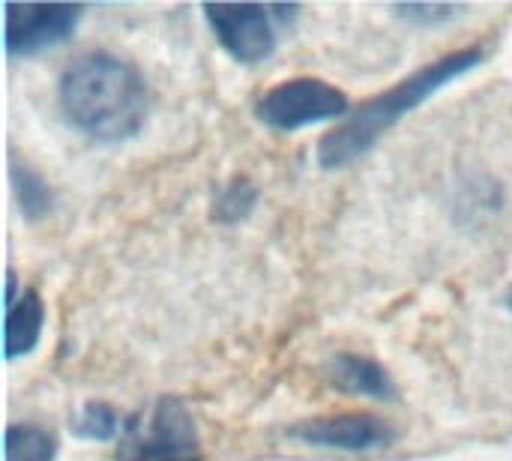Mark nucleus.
Instances as JSON below:
<instances>
[{
    "label": "nucleus",
    "mask_w": 512,
    "mask_h": 461,
    "mask_svg": "<svg viewBox=\"0 0 512 461\" xmlns=\"http://www.w3.org/2000/svg\"><path fill=\"white\" fill-rule=\"evenodd\" d=\"M60 108L87 138L117 144L141 132L150 111V90L132 63L108 51H93L66 66Z\"/></svg>",
    "instance_id": "obj_1"
},
{
    "label": "nucleus",
    "mask_w": 512,
    "mask_h": 461,
    "mask_svg": "<svg viewBox=\"0 0 512 461\" xmlns=\"http://www.w3.org/2000/svg\"><path fill=\"white\" fill-rule=\"evenodd\" d=\"M480 60H483L480 48H462L435 63H426L405 81H399L390 90L378 93L375 99L363 102L348 120H342L321 138L318 162L330 171L351 165L354 159L369 153L378 144V138L402 120V114L423 105L432 93H438L444 84H450L459 75H465L468 69H474Z\"/></svg>",
    "instance_id": "obj_2"
},
{
    "label": "nucleus",
    "mask_w": 512,
    "mask_h": 461,
    "mask_svg": "<svg viewBox=\"0 0 512 461\" xmlns=\"http://www.w3.org/2000/svg\"><path fill=\"white\" fill-rule=\"evenodd\" d=\"M117 461H204L192 414L177 399H159L150 414L120 432Z\"/></svg>",
    "instance_id": "obj_3"
},
{
    "label": "nucleus",
    "mask_w": 512,
    "mask_h": 461,
    "mask_svg": "<svg viewBox=\"0 0 512 461\" xmlns=\"http://www.w3.org/2000/svg\"><path fill=\"white\" fill-rule=\"evenodd\" d=\"M255 114L270 129L294 132L348 114V96L318 78H291L261 93V99L255 102Z\"/></svg>",
    "instance_id": "obj_4"
},
{
    "label": "nucleus",
    "mask_w": 512,
    "mask_h": 461,
    "mask_svg": "<svg viewBox=\"0 0 512 461\" xmlns=\"http://www.w3.org/2000/svg\"><path fill=\"white\" fill-rule=\"evenodd\" d=\"M204 15L219 45L240 63H261L276 48L270 9L255 3H207Z\"/></svg>",
    "instance_id": "obj_5"
},
{
    "label": "nucleus",
    "mask_w": 512,
    "mask_h": 461,
    "mask_svg": "<svg viewBox=\"0 0 512 461\" xmlns=\"http://www.w3.org/2000/svg\"><path fill=\"white\" fill-rule=\"evenodd\" d=\"M3 12H6V51L18 57V54H36L42 48L63 42L75 30L81 6L6 3Z\"/></svg>",
    "instance_id": "obj_6"
},
{
    "label": "nucleus",
    "mask_w": 512,
    "mask_h": 461,
    "mask_svg": "<svg viewBox=\"0 0 512 461\" xmlns=\"http://www.w3.org/2000/svg\"><path fill=\"white\" fill-rule=\"evenodd\" d=\"M291 438L312 444V447H327V450H348V453H366L393 444L396 432L390 423L372 417V414H339V417H321L300 423L288 432Z\"/></svg>",
    "instance_id": "obj_7"
},
{
    "label": "nucleus",
    "mask_w": 512,
    "mask_h": 461,
    "mask_svg": "<svg viewBox=\"0 0 512 461\" xmlns=\"http://www.w3.org/2000/svg\"><path fill=\"white\" fill-rule=\"evenodd\" d=\"M42 324H45V306L36 291H21V297L6 303V336H3L6 360H18L30 354L39 342Z\"/></svg>",
    "instance_id": "obj_8"
},
{
    "label": "nucleus",
    "mask_w": 512,
    "mask_h": 461,
    "mask_svg": "<svg viewBox=\"0 0 512 461\" xmlns=\"http://www.w3.org/2000/svg\"><path fill=\"white\" fill-rule=\"evenodd\" d=\"M330 378H333V387L354 393V396H369V399H393L396 396L390 375L369 357H354V354L333 357Z\"/></svg>",
    "instance_id": "obj_9"
},
{
    "label": "nucleus",
    "mask_w": 512,
    "mask_h": 461,
    "mask_svg": "<svg viewBox=\"0 0 512 461\" xmlns=\"http://www.w3.org/2000/svg\"><path fill=\"white\" fill-rule=\"evenodd\" d=\"M57 438L39 426L6 429V461H54Z\"/></svg>",
    "instance_id": "obj_10"
},
{
    "label": "nucleus",
    "mask_w": 512,
    "mask_h": 461,
    "mask_svg": "<svg viewBox=\"0 0 512 461\" xmlns=\"http://www.w3.org/2000/svg\"><path fill=\"white\" fill-rule=\"evenodd\" d=\"M12 186H15L18 204L27 213V219H42L51 210V192L30 168L12 165Z\"/></svg>",
    "instance_id": "obj_11"
},
{
    "label": "nucleus",
    "mask_w": 512,
    "mask_h": 461,
    "mask_svg": "<svg viewBox=\"0 0 512 461\" xmlns=\"http://www.w3.org/2000/svg\"><path fill=\"white\" fill-rule=\"evenodd\" d=\"M72 429H75V435H81V438L111 441V438H117L120 420H117L114 408H108V405H84L81 414L75 417Z\"/></svg>",
    "instance_id": "obj_12"
},
{
    "label": "nucleus",
    "mask_w": 512,
    "mask_h": 461,
    "mask_svg": "<svg viewBox=\"0 0 512 461\" xmlns=\"http://www.w3.org/2000/svg\"><path fill=\"white\" fill-rule=\"evenodd\" d=\"M396 12L408 21H417V24H435V21H444L450 15H456L459 9L456 6H423V3H408V6H396Z\"/></svg>",
    "instance_id": "obj_13"
}]
</instances>
